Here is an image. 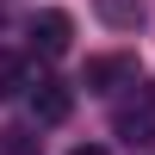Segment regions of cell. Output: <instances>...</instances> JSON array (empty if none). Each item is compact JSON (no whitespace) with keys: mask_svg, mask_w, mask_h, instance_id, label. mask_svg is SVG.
Instances as JSON below:
<instances>
[{"mask_svg":"<svg viewBox=\"0 0 155 155\" xmlns=\"http://www.w3.org/2000/svg\"><path fill=\"white\" fill-rule=\"evenodd\" d=\"M112 130H118L130 149L155 143V81H130V93L112 106Z\"/></svg>","mask_w":155,"mask_h":155,"instance_id":"1","label":"cell"},{"mask_svg":"<svg viewBox=\"0 0 155 155\" xmlns=\"http://www.w3.org/2000/svg\"><path fill=\"white\" fill-rule=\"evenodd\" d=\"M130 81H137V56H87V68H81L87 93H118Z\"/></svg>","mask_w":155,"mask_h":155,"instance_id":"2","label":"cell"},{"mask_svg":"<svg viewBox=\"0 0 155 155\" xmlns=\"http://www.w3.org/2000/svg\"><path fill=\"white\" fill-rule=\"evenodd\" d=\"M68 112H74V87L37 74V81H31V118H37V124H62Z\"/></svg>","mask_w":155,"mask_h":155,"instance_id":"3","label":"cell"},{"mask_svg":"<svg viewBox=\"0 0 155 155\" xmlns=\"http://www.w3.org/2000/svg\"><path fill=\"white\" fill-rule=\"evenodd\" d=\"M68 37H74V19H68L62 6H44V12L31 19V50H37V56H62Z\"/></svg>","mask_w":155,"mask_h":155,"instance_id":"4","label":"cell"},{"mask_svg":"<svg viewBox=\"0 0 155 155\" xmlns=\"http://www.w3.org/2000/svg\"><path fill=\"white\" fill-rule=\"evenodd\" d=\"M93 12L112 25V31H137V25L149 19V6H143V0H93Z\"/></svg>","mask_w":155,"mask_h":155,"instance_id":"5","label":"cell"},{"mask_svg":"<svg viewBox=\"0 0 155 155\" xmlns=\"http://www.w3.org/2000/svg\"><path fill=\"white\" fill-rule=\"evenodd\" d=\"M19 87H31V81H25V62L12 56V50H0V99H12Z\"/></svg>","mask_w":155,"mask_h":155,"instance_id":"6","label":"cell"},{"mask_svg":"<svg viewBox=\"0 0 155 155\" xmlns=\"http://www.w3.org/2000/svg\"><path fill=\"white\" fill-rule=\"evenodd\" d=\"M0 149H6V155H37L31 130H19V124H12V130H0Z\"/></svg>","mask_w":155,"mask_h":155,"instance_id":"7","label":"cell"},{"mask_svg":"<svg viewBox=\"0 0 155 155\" xmlns=\"http://www.w3.org/2000/svg\"><path fill=\"white\" fill-rule=\"evenodd\" d=\"M68 155H106V149H99V143H81V149H68Z\"/></svg>","mask_w":155,"mask_h":155,"instance_id":"8","label":"cell"}]
</instances>
